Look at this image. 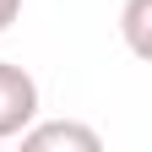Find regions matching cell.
Listing matches in <instances>:
<instances>
[{"mask_svg":"<svg viewBox=\"0 0 152 152\" xmlns=\"http://www.w3.org/2000/svg\"><path fill=\"white\" fill-rule=\"evenodd\" d=\"M38 109H44V92L33 71H22L16 60H0V141H16L38 120Z\"/></svg>","mask_w":152,"mask_h":152,"instance_id":"6da1fadb","label":"cell"},{"mask_svg":"<svg viewBox=\"0 0 152 152\" xmlns=\"http://www.w3.org/2000/svg\"><path fill=\"white\" fill-rule=\"evenodd\" d=\"M16 141L22 152H103V136L82 120H33Z\"/></svg>","mask_w":152,"mask_h":152,"instance_id":"7a4b0ae2","label":"cell"},{"mask_svg":"<svg viewBox=\"0 0 152 152\" xmlns=\"http://www.w3.org/2000/svg\"><path fill=\"white\" fill-rule=\"evenodd\" d=\"M120 38L136 60H152V0H125L120 11Z\"/></svg>","mask_w":152,"mask_h":152,"instance_id":"3957f363","label":"cell"},{"mask_svg":"<svg viewBox=\"0 0 152 152\" xmlns=\"http://www.w3.org/2000/svg\"><path fill=\"white\" fill-rule=\"evenodd\" d=\"M16 16H22V0H0V33H6Z\"/></svg>","mask_w":152,"mask_h":152,"instance_id":"277c9868","label":"cell"}]
</instances>
